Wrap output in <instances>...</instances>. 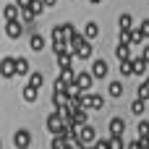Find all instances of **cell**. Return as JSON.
I'll use <instances>...</instances> for the list:
<instances>
[{
	"instance_id": "1",
	"label": "cell",
	"mask_w": 149,
	"mask_h": 149,
	"mask_svg": "<svg viewBox=\"0 0 149 149\" xmlns=\"http://www.w3.org/2000/svg\"><path fill=\"white\" fill-rule=\"evenodd\" d=\"M71 50H73V55L79 58V60H89L92 58V45H89V37H76L73 42H71Z\"/></svg>"
},
{
	"instance_id": "2",
	"label": "cell",
	"mask_w": 149,
	"mask_h": 149,
	"mask_svg": "<svg viewBox=\"0 0 149 149\" xmlns=\"http://www.w3.org/2000/svg\"><path fill=\"white\" fill-rule=\"evenodd\" d=\"M81 105L86 110H102L105 107V97L102 94H84L81 92Z\"/></svg>"
},
{
	"instance_id": "3",
	"label": "cell",
	"mask_w": 149,
	"mask_h": 149,
	"mask_svg": "<svg viewBox=\"0 0 149 149\" xmlns=\"http://www.w3.org/2000/svg\"><path fill=\"white\" fill-rule=\"evenodd\" d=\"M24 26H26L24 21H18V18H10V21L5 24V37H8V39H18V37L24 34Z\"/></svg>"
},
{
	"instance_id": "4",
	"label": "cell",
	"mask_w": 149,
	"mask_h": 149,
	"mask_svg": "<svg viewBox=\"0 0 149 149\" xmlns=\"http://www.w3.org/2000/svg\"><path fill=\"white\" fill-rule=\"evenodd\" d=\"M0 76H3V79L18 76V73H16V58H3V60H0Z\"/></svg>"
},
{
	"instance_id": "5",
	"label": "cell",
	"mask_w": 149,
	"mask_h": 149,
	"mask_svg": "<svg viewBox=\"0 0 149 149\" xmlns=\"http://www.w3.org/2000/svg\"><path fill=\"white\" fill-rule=\"evenodd\" d=\"M31 144V134L26 131V128H18L16 134H13V147L16 149H26Z\"/></svg>"
},
{
	"instance_id": "6",
	"label": "cell",
	"mask_w": 149,
	"mask_h": 149,
	"mask_svg": "<svg viewBox=\"0 0 149 149\" xmlns=\"http://www.w3.org/2000/svg\"><path fill=\"white\" fill-rule=\"evenodd\" d=\"M76 84L81 86V92L92 89V84H94V73H92V71H79V73H76Z\"/></svg>"
},
{
	"instance_id": "7",
	"label": "cell",
	"mask_w": 149,
	"mask_h": 149,
	"mask_svg": "<svg viewBox=\"0 0 149 149\" xmlns=\"http://www.w3.org/2000/svg\"><path fill=\"white\" fill-rule=\"evenodd\" d=\"M79 136H81V141H84V144H92V141H97V131H94L89 123L79 126Z\"/></svg>"
},
{
	"instance_id": "8",
	"label": "cell",
	"mask_w": 149,
	"mask_h": 149,
	"mask_svg": "<svg viewBox=\"0 0 149 149\" xmlns=\"http://www.w3.org/2000/svg\"><path fill=\"white\" fill-rule=\"evenodd\" d=\"M68 100H71V94H68L65 89H52V105H55V107H65Z\"/></svg>"
},
{
	"instance_id": "9",
	"label": "cell",
	"mask_w": 149,
	"mask_h": 149,
	"mask_svg": "<svg viewBox=\"0 0 149 149\" xmlns=\"http://www.w3.org/2000/svg\"><path fill=\"white\" fill-rule=\"evenodd\" d=\"M29 50H34V52H42V50H45V37H42L39 31H31V37H29Z\"/></svg>"
},
{
	"instance_id": "10",
	"label": "cell",
	"mask_w": 149,
	"mask_h": 149,
	"mask_svg": "<svg viewBox=\"0 0 149 149\" xmlns=\"http://www.w3.org/2000/svg\"><path fill=\"white\" fill-rule=\"evenodd\" d=\"M55 58H58V65H60V68H71V63H73L76 55H73V50H63V52H58Z\"/></svg>"
},
{
	"instance_id": "11",
	"label": "cell",
	"mask_w": 149,
	"mask_h": 149,
	"mask_svg": "<svg viewBox=\"0 0 149 149\" xmlns=\"http://www.w3.org/2000/svg\"><path fill=\"white\" fill-rule=\"evenodd\" d=\"M92 73H94V79H105V76H107V63H105L102 58H97V60L92 63Z\"/></svg>"
},
{
	"instance_id": "12",
	"label": "cell",
	"mask_w": 149,
	"mask_h": 149,
	"mask_svg": "<svg viewBox=\"0 0 149 149\" xmlns=\"http://www.w3.org/2000/svg\"><path fill=\"white\" fill-rule=\"evenodd\" d=\"M50 149H73V144H71L63 134H52V144H50Z\"/></svg>"
},
{
	"instance_id": "13",
	"label": "cell",
	"mask_w": 149,
	"mask_h": 149,
	"mask_svg": "<svg viewBox=\"0 0 149 149\" xmlns=\"http://www.w3.org/2000/svg\"><path fill=\"white\" fill-rule=\"evenodd\" d=\"M115 58L118 60H131V42H120L115 47Z\"/></svg>"
},
{
	"instance_id": "14",
	"label": "cell",
	"mask_w": 149,
	"mask_h": 149,
	"mask_svg": "<svg viewBox=\"0 0 149 149\" xmlns=\"http://www.w3.org/2000/svg\"><path fill=\"white\" fill-rule=\"evenodd\" d=\"M21 97H24L26 102H37V97H39V86L26 84V86H24V92H21Z\"/></svg>"
},
{
	"instance_id": "15",
	"label": "cell",
	"mask_w": 149,
	"mask_h": 149,
	"mask_svg": "<svg viewBox=\"0 0 149 149\" xmlns=\"http://www.w3.org/2000/svg\"><path fill=\"white\" fill-rule=\"evenodd\" d=\"M89 120V113H86V107L81 105V107H73V126H84Z\"/></svg>"
},
{
	"instance_id": "16",
	"label": "cell",
	"mask_w": 149,
	"mask_h": 149,
	"mask_svg": "<svg viewBox=\"0 0 149 149\" xmlns=\"http://www.w3.org/2000/svg\"><path fill=\"white\" fill-rule=\"evenodd\" d=\"M126 131V120L123 118H113L110 120V136H123Z\"/></svg>"
},
{
	"instance_id": "17",
	"label": "cell",
	"mask_w": 149,
	"mask_h": 149,
	"mask_svg": "<svg viewBox=\"0 0 149 149\" xmlns=\"http://www.w3.org/2000/svg\"><path fill=\"white\" fill-rule=\"evenodd\" d=\"M3 16H5V21H10V18H18V16H21V5H18V3H10V5H5V8H3Z\"/></svg>"
},
{
	"instance_id": "18",
	"label": "cell",
	"mask_w": 149,
	"mask_h": 149,
	"mask_svg": "<svg viewBox=\"0 0 149 149\" xmlns=\"http://www.w3.org/2000/svg\"><path fill=\"white\" fill-rule=\"evenodd\" d=\"M131 63H134V76H144V73H147L149 63H147V60H144V58H134Z\"/></svg>"
},
{
	"instance_id": "19",
	"label": "cell",
	"mask_w": 149,
	"mask_h": 149,
	"mask_svg": "<svg viewBox=\"0 0 149 149\" xmlns=\"http://www.w3.org/2000/svg\"><path fill=\"white\" fill-rule=\"evenodd\" d=\"M84 37H89V39H94V37H100V26H97L94 21H89V24L84 26Z\"/></svg>"
},
{
	"instance_id": "20",
	"label": "cell",
	"mask_w": 149,
	"mask_h": 149,
	"mask_svg": "<svg viewBox=\"0 0 149 149\" xmlns=\"http://www.w3.org/2000/svg\"><path fill=\"white\" fill-rule=\"evenodd\" d=\"M16 73L18 76H26L29 73V60L26 58H16Z\"/></svg>"
},
{
	"instance_id": "21",
	"label": "cell",
	"mask_w": 149,
	"mask_h": 149,
	"mask_svg": "<svg viewBox=\"0 0 149 149\" xmlns=\"http://www.w3.org/2000/svg\"><path fill=\"white\" fill-rule=\"evenodd\" d=\"M118 71H120L123 79H128V76H134V63H131V60H120V68H118Z\"/></svg>"
},
{
	"instance_id": "22",
	"label": "cell",
	"mask_w": 149,
	"mask_h": 149,
	"mask_svg": "<svg viewBox=\"0 0 149 149\" xmlns=\"http://www.w3.org/2000/svg\"><path fill=\"white\" fill-rule=\"evenodd\" d=\"M60 79H63L65 84H73V81H76V73H73V68H60Z\"/></svg>"
},
{
	"instance_id": "23",
	"label": "cell",
	"mask_w": 149,
	"mask_h": 149,
	"mask_svg": "<svg viewBox=\"0 0 149 149\" xmlns=\"http://www.w3.org/2000/svg\"><path fill=\"white\" fill-rule=\"evenodd\" d=\"M144 102H147V100H139V97H136V100H134V105H131V113L141 118V115H144Z\"/></svg>"
},
{
	"instance_id": "24",
	"label": "cell",
	"mask_w": 149,
	"mask_h": 149,
	"mask_svg": "<svg viewBox=\"0 0 149 149\" xmlns=\"http://www.w3.org/2000/svg\"><path fill=\"white\" fill-rule=\"evenodd\" d=\"M131 24H134V18H131V13H123V16L118 18V26H120V29H134Z\"/></svg>"
},
{
	"instance_id": "25",
	"label": "cell",
	"mask_w": 149,
	"mask_h": 149,
	"mask_svg": "<svg viewBox=\"0 0 149 149\" xmlns=\"http://www.w3.org/2000/svg\"><path fill=\"white\" fill-rule=\"evenodd\" d=\"M63 26H65V39H68V42H73V39L79 37V29H76L73 24H63Z\"/></svg>"
},
{
	"instance_id": "26",
	"label": "cell",
	"mask_w": 149,
	"mask_h": 149,
	"mask_svg": "<svg viewBox=\"0 0 149 149\" xmlns=\"http://www.w3.org/2000/svg\"><path fill=\"white\" fill-rule=\"evenodd\" d=\"M29 84H34V86H42V84H45V76H42L39 71H34V73H29Z\"/></svg>"
},
{
	"instance_id": "27",
	"label": "cell",
	"mask_w": 149,
	"mask_h": 149,
	"mask_svg": "<svg viewBox=\"0 0 149 149\" xmlns=\"http://www.w3.org/2000/svg\"><path fill=\"white\" fill-rule=\"evenodd\" d=\"M107 89H110V97H120V94H123V84H120V81H113Z\"/></svg>"
},
{
	"instance_id": "28",
	"label": "cell",
	"mask_w": 149,
	"mask_h": 149,
	"mask_svg": "<svg viewBox=\"0 0 149 149\" xmlns=\"http://www.w3.org/2000/svg\"><path fill=\"white\" fill-rule=\"evenodd\" d=\"M123 136H110V149H123Z\"/></svg>"
},
{
	"instance_id": "29",
	"label": "cell",
	"mask_w": 149,
	"mask_h": 149,
	"mask_svg": "<svg viewBox=\"0 0 149 149\" xmlns=\"http://www.w3.org/2000/svg\"><path fill=\"white\" fill-rule=\"evenodd\" d=\"M136 131H139V136H141V139H147V136H149V120H141Z\"/></svg>"
},
{
	"instance_id": "30",
	"label": "cell",
	"mask_w": 149,
	"mask_h": 149,
	"mask_svg": "<svg viewBox=\"0 0 149 149\" xmlns=\"http://www.w3.org/2000/svg\"><path fill=\"white\" fill-rule=\"evenodd\" d=\"M139 31L144 34V39H149V18H144V21L139 24Z\"/></svg>"
},
{
	"instance_id": "31",
	"label": "cell",
	"mask_w": 149,
	"mask_h": 149,
	"mask_svg": "<svg viewBox=\"0 0 149 149\" xmlns=\"http://www.w3.org/2000/svg\"><path fill=\"white\" fill-rule=\"evenodd\" d=\"M141 42H144V34H141V31L136 29V31L131 34V45H141Z\"/></svg>"
},
{
	"instance_id": "32",
	"label": "cell",
	"mask_w": 149,
	"mask_h": 149,
	"mask_svg": "<svg viewBox=\"0 0 149 149\" xmlns=\"http://www.w3.org/2000/svg\"><path fill=\"white\" fill-rule=\"evenodd\" d=\"M94 147L97 149H110V139H100V141H94Z\"/></svg>"
},
{
	"instance_id": "33",
	"label": "cell",
	"mask_w": 149,
	"mask_h": 149,
	"mask_svg": "<svg viewBox=\"0 0 149 149\" xmlns=\"http://www.w3.org/2000/svg\"><path fill=\"white\" fill-rule=\"evenodd\" d=\"M141 58H144V60H147V63H149V45H147V47H144V50H141Z\"/></svg>"
},
{
	"instance_id": "34",
	"label": "cell",
	"mask_w": 149,
	"mask_h": 149,
	"mask_svg": "<svg viewBox=\"0 0 149 149\" xmlns=\"http://www.w3.org/2000/svg\"><path fill=\"white\" fill-rule=\"evenodd\" d=\"M16 3H18L21 8H26V5H31V0H16Z\"/></svg>"
},
{
	"instance_id": "35",
	"label": "cell",
	"mask_w": 149,
	"mask_h": 149,
	"mask_svg": "<svg viewBox=\"0 0 149 149\" xmlns=\"http://www.w3.org/2000/svg\"><path fill=\"white\" fill-rule=\"evenodd\" d=\"M89 3H94V5H97V3H102V0H89Z\"/></svg>"
},
{
	"instance_id": "36",
	"label": "cell",
	"mask_w": 149,
	"mask_h": 149,
	"mask_svg": "<svg viewBox=\"0 0 149 149\" xmlns=\"http://www.w3.org/2000/svg\"><path fill=\"white\" fill-rule=\"evenodd\" d=\"M144 141H147V144H149V136H147V139H144Z\"/></svg>"
},
{
	"instance_id": "37",
	"label": "cell",
	"mask_w": 149,
	"mask_h": 149,
	"mask_svg": "<svg viewBox=\"0 0 149 149\" xmlns=\"http://www.w3.org/2000/svg\"><path fill=\"white\" fill-rule=\"evenodd\" d=\"M0 149H3V141H0Z\"/></svg>"
},
{
	"instance_id": "38",
	"label": "cell",
	"mask_w": 149,
	"mask_h": 149,
	"mask_svg": "<svg viewBox=\"0 0 149 149\" xmlns=\"http://www.w3.org/2000/svg\"><path fill=\"white\" fill-rule=\"evenodd\" d=\"M144 149H149V144H147V147H144Z\"/></svg>"
},
{
	"instance_id": "39",
	"label": "cell",
	"mask_w": 149,
	"mask_h": 149,
	"mask_svg": "<svg viewBox=\"0 0 149 149\" xmlns=\"http://www.w3.org/2000/svg\"><path fill=\"white\" fill-rule=\"evenodd\" d=\"M0 60H3V58H0Z\"/></svg>"
}]
</instances>
